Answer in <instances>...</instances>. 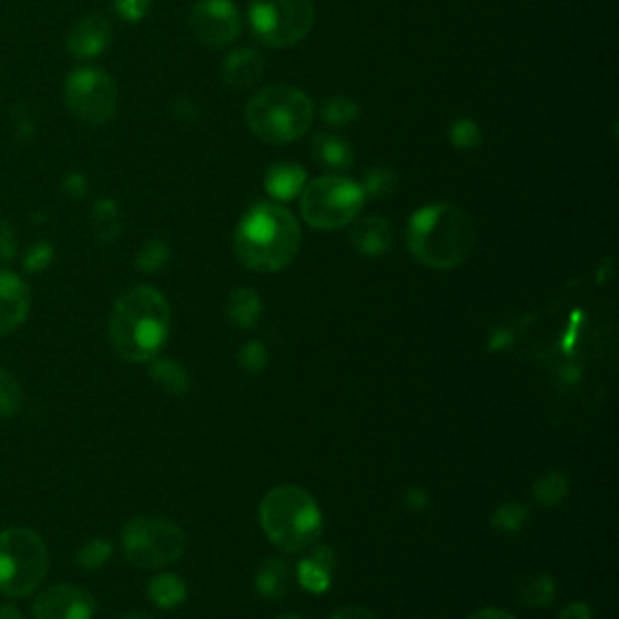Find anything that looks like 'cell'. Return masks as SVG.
Returning a JSON list of instances; mask_svg holds the SVG:
<instances>
[{
    "label": "cell",
    "mask_w": 619,
    "mask_h": 619,
    "mask_svg": "<svg viewBox=\"0 0 619 619\" xmlns=\"http://www.w3.org/2000/svg\"><path fill=\"white\" fill-rule=\"evenodd\" d=\"M32 610H35V619H93L97 603L78 585L59 583L41 591Z\"/></svg>",
    "instance_id": "12"
},
{
    "label": "cell",
    "mask_w": 619,
    "mask_h": 619,
    "mask_svg": "<svg viewBox=\"0 0 619 619\" xmlns=\"http://www.w3.org/2000/svg\"><path fill=\"white\" fill-rule=\"evenodd\" d=\"M51 259H53V250H51V245L47 242H39L32 247V250L27 252L25 257V269L27 272H44L51 264Z\"/></svg>",
    "instance_id": "36"
},
{
    "label": "cell",
    "mask_w": 619,
    "mask_h": 619,
    "mask_svg": "<svg viewBox=\"0 0 619 619\" xmlns=\"http://www.w3.org/2000/svg\"><path fill=\"white\" fill-rule=\"evenodd\" d=\"M308 184V175L296 163H276L266 170L264 189L276 201H290L300 197L302 187Z\"/></svg>",
    "instance_id": "19"
},
{
    "label": "cell",
    "mask_w": 619,
    "mask_h": 619,
    "mask_svg": "<svg viewBox=\"0 0 619 619\" xmlns=\"http://www.w3.org/2000/svg\"><path fill=\"white\" fill-rule=\"evenodd\" d=\"M223 83L233 90H247L254 83H259V78L264 75V59L262 53L254 49H238L225 56L223 61Z\"/></svg>",
    "instance_id": "17"
},
{
    "label": "cell",
    "mask_w": 619,
    "mask_h": 619,
    "mask_svg": "<svg viewBox=\"0 0 619 619\" xmlns=\"http://www.w3.org/2000/svg\"><path fill=\"white\" fill-rule=\"evenodd\" d=\"M290 581H293V571L286 561L278 557L264 559L254 573V588L266 600L286 598L290 591Z\"/></svg>",
    "instance_id": "20"
},
{
    "label": "cell",
    "mask_w": 619,
    "mask_h": 619,
    "mask_svg": "<svg viewBox=\"0 0 619 619\" xmlns=\"http://www.w3.org/2000/svg\"><path fill=\"white\" fill-rule=\"evenodd\" d=\"M148 600L160 610H172L187 600V583L177 573H157L148 583Z\"/></svg>",
    "instance_id": "23"
},
{
    "label": "cell",
    "mask_w": 619,
    "mask_h": 619,
    "mask_svg": "<svg viewBox=\"0 0 619 619\" xmlns=\"http://www.w3.org/2000/svg\"><path fill=\"white\" fill-rule=\"evenodd\" d=\"M75 559H78V564H81L87 571L99 569L111 559V545L105 543V539H93V543H87V545L81 547Z\"/></svg>",
    "instance_id": "33"
},
{
    "label": "cell",
    "mask_w": 619,
    "mask_h": 619,
    "mask_svg": "<svg viewBox=\"0 0 619 619\" xmlns=\"http://www.w3.org/2000/svg\"><path fill=\"white\" fill-rule=\"evenodd\" d=\"M121 549L129 564L139 569H165L182 559L187 535L182 527L157 515H139L121 533Z\"/></svg>",
    "instance_id": "8"
},
{
    "label": "cell",
    "mask_w": 619,
    "mask_h": 619,
    "mask_svg": "<svg viewBox=\"0 0 619 619\" xmlns=\"http://www.w3.org/2000/svg\"><path fill=\"white\" fill-rule=\"evenodd\" d=\"M0 619H22V615L17 612V607L3 605V607H0Z\"/></svg>",
    "instance_id": "42"
},
{
    "label": "cell",
    "mask_w": 619,
    "mask_h": 619,
    "mask_svg": "<svg viewBox=\"0 0 619 619\" xmlns=\"http://www.w3.org/2000/svg\"><path fill=\"white\" fill-rule=\"evenodd\" d=\"M404 501H407V505H409L412 511H421V509H426V505H429V491L412 489Z\"/></svg>",
    "instance_id": "39"
},
{
    "label": "cell",
    "mask_w": 619,
    "mask_h": 619,
    "mask_svg": "<svg viewBox=\"0 0 619 619\" xmlns=\"http://www.w3.org/2000/svg\"><path fill=\"white\" fill-rule=\"evenodd\" d=\"M314 117L312 99L293 85H269L247 103V127L259 141L286 145L306 136Z\"/></svg>",
    "instance_id": "5"
},
{
    "label": "cell",
    "mask_w": 619,
    "mask_h": 619,
    "mask_svg": "<svg viewBox=\"0 0 619 619\" xmlns=\"http://www.w3.org/2000/svg\"><path fill=\"white\" fill-rule=\"evenodd\" d=\"M330 619H378V617L370 610H366V607L352 605V607H342V610H336Z\"/></svg>",
    "instance_id": "38"
},
{
    "label": "cell",
    "mask_w": 619,
    "mask_h": 619,
    "mask_svg": "<svg viewBox=\"0 0 619 619\" xmlns=\"http://www.w3.org/2000/svg\"><path fill=\"white\" fill-rule=\"evenodd\" d=\"M366 204L361 184L340 175L312 179L300 191V213L310 228L342 230L358 218Z\"/></svg>",
    "instance_id": "7"
},
{
    "label": "cell",
    "mask_w": 619,
    "mask_h": 619,
    "mask_svg": "<svg viewBox=\"0 0 619 619\" xmlns=\"http://www.w3.org/2000/svg\"><path fill=\"white\" fill-rule=\"evenodd\" d=\"M111 41V25L99 15H87L71 29L69 51L75 59H93L99 56Z\"/></svg>",
    "instance_id": "16"
},
{
    "label": "cell",
    "mask_w": 619,
    "mask_h": 619,
    "mask_svg": "<svg viewBox=\"0 0 619 619\" xmlns=\"http://www.w3.org/2000/svg\"><path fill=\"white\" fill-rule=\"evenodd\" d=\"M49 571L47 543L29 527H8L0 533V593L25 598L39 588Z\"/></svg>",
    "instance_id": "6"
},
{
    "label": "cell",
    "mask_w": 619,
    "mask_h": 619,
    "mask_svg": "<svg viewBox=\"0 0 619 619\" xmlns=\"http://www.w3.org/2000/svg\"><path fill=\"white\" fill-rule=\"evenodd\" d=\"M559 619H593V610L591 605L585 603H569L564 610H561Z\"/></svg>",
    "instance_id": "37"
},
{
    "label": "cell",
    "mask_w": 619,
    "mask_h": 619,
    "mask_svg": "<svg viewBox=\"0 0 619 619\" xmlns=\"http://www.w3.org/2000/svg\"><path fill=\"white\" fill-rule=\"evenodd\" d=\"M259 525L281 551L300 555L320 543L324 517L310 491L296 484H281L259 503Z\"/></svg>",
    "instance_id": "4"
},
{
    "label": "cell",
    "mask_w": 619,
    "mask_h": 619,
    "mask_svg": "<svg viewBox=\"0 0 619 619\" xmlns=\"http://www.w3.org/2000/svg\"><path fill=\"white\" fill-rule=\"evenodd\" d=\"M225 312H228V320L240 330H252L257 328L259 318H262V298L252 288H238L228 296L225 302Z\"/></svg>",
    "instance_id": "21"
},
{
    "label": "cell",
    "mask_w": 619,
    "mask_h": 619,
    "mask_svg": "<svg viewBox=\"0 0 619 619\" xmlns=\"http://www.w3.org/2000/svg\"><path fill=\"white\" fill-rule=\"evenodd\" d=\"M364 194L366 199H385V197H395L400 191V175L392 170V167H373L366 177H364Z\"/></svg>",
    "instance_id": "26"
},
{
    "label": "cell",
    "mask_w": 619,
    "mask_h": 619,
    "mask_svg": "<svg viewBox=\"0 0 619 619\" xmlns=\"http://www.w3.org/2000/svg\"><path fill=\"white\" fill-rule=\"evenodd\" d=\"M189 27L201 44L223 49L240 37L242 20L233 0H197L189 13Z\"/></svg>",
    "instance_id": "11"
},
{
    "label": "cell",
    "mask_w": 619,
    "mask_h": 619,
    "mask_svg": "<svg viewBox=\"0 0 619 619\" xmlns=\"http://www.w3.org/2000/svg\"><path fill=\"white\" fill-rule=\"evenodd\" d=\"M93 228H95L97 238L103 242H111L119 238L123 221H121V211L117 206V201H111V199L99 201V204L93 209Z\"/></svg>",
    "instance_id": "24"
},
{
    "label": "cell",
    "mask_w": 619,
    "mask_h": 619,
    "mask_svg": "<svg viewBox=\"0 0 619 619\" xmlns=\"http://www.w3.org/2000/svg\"><path fill=\"white\" fill-rule=\"evenodd\" d=\"M238 364L247 373H259V370H264L269 364V352L262 342H247L240 354H238Z\"/></svg>",
    "instance_id": "34"
},
{
    "label": "cell",
    "mask_w": 619,
    "mask_h": 619,
    "mask_svg": "<svg viewBox=\"0 0 619 619\" xmlns=\"http://www.w3.org/2000/svg\"><path fill=\"white\" fill-rule=\"evenodd\" d=\"M312 155H314V163H318L322 170H330V172H346L354 167V145L344 141L342 136H336V133H318V136L312 139Z\"/></svg>",
    "instance_id": "18"
},
{
    "label": "cell",
    "mask_w": 619,
    "mask_h": 619,
    "mask_svg": "<svg viewBox=\"0 0 619 619\" xmlns=\"http://www.w3.org/2000/svg\"><path fill=\"white\" fill-rule=\"evenodd\" d=\"M66 105L90 127H103L117 111V85L99 69H78L66 81Z\"/></svg>",
    "instance_id": "10"
},
{
    "label": "cell",
    "mask_w": 619,
    "mask_h": 619,
    "mask_svg": "<svg viewBox=\"0 0 619 619\" xmlns=\"http://www.w3.org/2000/svg\"><path fill=\"white\" fill-rule=\"evenodd\" d=\"M22 404V388L20 382L0 368V419H10L15 416Z\"/></svg>",
    "instance_id": "32"
},
{
    "label": "cell",
    "mask_w": 619,
    "mask_h": 619,
    "mask_svg": "<svg viewBox=\"0 0 619 619\" xmlns=\"http://www.w3.org/2000/svg\"><path fill=\"white\" fill-rule=\"evenodd\" d=\"M276 619H302V617H298V615H281Z\"/></svg>",
    "instance_id": "44"
},
{
    "label": "cell",
    "mask_w": 619,
    "mask_h": 619,
    "mask_svg": "<svg viewBox=\"0 0 619 619\" xmlns=\"http://www.w3.org/2000/svg\"><path fill=\"white\" fill-rule=\"evenodd\" d=\"M525 521H527V509L517 501L503 503L491 513V527L499 533H517L525 525Z\"/></svg>",
    "instance_id": "29"
},
{
    "label": "cell",
    "mask_w": 619,
    "mask_h": 619,
    "mask_svg": "<svg viewBox=\"0 0 619 619\" xmlns=\"http://www.w3.org/2000/svg\"><path fill=\"white\" fill-rule=\"evenodd\" d=\"M312 0H250V25L266 47L286 49L310 35Z\"/></svg>",
    "instance_id": "9"
},
{
    "label": "cell",
    "mask_w": 619,
    "mask_h": 619,
    "mask_svg": "<svg viewBox=\"0 0 619 619\" xmlns=\"http://www.w3.org/2000/svg\"><path fill=\"white\" fill-rule=\"evenodd\" d=\"M477 242V228L465 209L455 204H429L409 221L407 245L416 262L448 272L465 264Z\"/></svg>",
    "instance_id": "2"
},
{
    "label": "cell",
    "mask_w": 619,
    "mask_h": 619,
    "mask_svg": "<svg viewBox=\"0 0 619 619\" xmlns=\"http://www.w3.org/2000/svg\"><path fill=\"white\" fill-rule=\"evenodd\" d=\"M467 619H517V617L503 612V610H497V607H487V610H477L475 615H469Z\"/></svg>",
    "instance_id": "40"
},
{
    "label": "cell",
    "mask_w": 619,
    "mask_h": 619,
    "mask_svg": "<svg viewBox=\"0 0 619 619\" xmlns=\"http://www.w3.org/2000/svg\"><path fill=\"white\" fill-rule=\"evenodd\" d=\"M115 10L127 22H141L151 13V0H115Z\"/></svg>",
    "instance_id": "35"
},
{
    "label": "cell",
    "mask_w": 619,
    "mask_h": 619,
    "mask_svg": "<svg viewBox=\"0 0 619 619\" xmlns=\"http://www.w3.org/2000/svg\"><path fill=\"white\" fill-rule=\"evenodd\" d=\"M517 598H521V603H525L527 607H535V610H539V607H549L551 603H555L557 585L549 576H545V573H539V576L523 581L521 591H517Z\"/></svg>",
    "instance_id": "25"
},
{
    "label": "cell",
    "mask_w": 619,
    "mask_h": 619,
    "mask_svg": "<svg viewBox=\"0 0 619 619\" xmlns=\"http://www.w3.org/2000/svg\"><path fill=\"white\" fill-rule=\"evenodd\" d=\"M119 619H151V617L143 615V612H127V615L119 617Z\"/></svg>",
    "instance_id": "43"
},
{
    "label": "cell",
    "mask_w": 619,
    "mask_h": 619,
    "mask_svg": "<svg viewBox=\"0 0 619 619\" xmlns=\"http://www.w3.org/2000/svg\"><path fill=\"white\" fill-rule=\"evenodd\" d=\"M448 139L450 143L455 145L457 151H472V148H479L481 145V129L475 119L463 117L450 123V131H448Z\"/></svg>",
    "instance_id": "30"
},
{
    "label": "cell",
    "mask_w": 619,
    "mask_h": 619,
    "mask_svg": "<svg viewBox=\"0 0 619 619\" xmlns=\"http://www.w3.org/2000/svg\"><path fill=\"white\" fill-rule=\"evenodd\" d=\"M69 184H73V197H83L85 194V179L81 175H71Z\"/></svg>",
    "instance_id": "41"
},
{
    "label": "cell",
    "mask_w": 619,
    "mask_h": 619,
    "mask_svg": "<svg viewBox=\"0 0 619 619\" xmlns=\"http://www.w3.org/2000/svg\"><path fill=\"white\" fill-rule=\"evenodd\" d=\"M148 373L157 385H160L165 392H170V395H187L191 388V380L184 366L172 361V358L155 356L148 364Z\"/></svg>",
    "instance_id": "22"
},
{
    "label": "cell",
    "mask_w": 619,
    "mask_h": 619,
    "mask_svg": "<svg viewBox=\"0 0 619 619\" xmlns=\"http://www.w3.org/2000/svg\"><path fill=\"white\" fill-rule=\"evenodd\" d=\"M300 240V225L288 209L257 204L240 221L233 247L242 266L259 274H276L296 259Z\"/></svg>",
    "instance_id": "3"
},
{
    "label": "cell",
    "mask_w": 619,
    "mask_h": 619,
    "mask_svg": "<svg viewBox=\"0 0 619 619\" xmlns=\"http://www.w3.org/2000/svg\"><path fill=\"white\" fill-rule=\"evenodd\" d=\"M32 308L29 286L17 274L0 269V336L15 332Z\"/></svg>",
    "instance_id": "13"
},
{
    "label": "cell",
    "mask_w": 619,
    "mask_h": 619,
    "mask_svg": "<svg viewBox=\"0 0 619 619\" xmlns=\"http://www.w3.org/2000/svg\"><path fill=\"white\" fill-rule=\"evenodd\" d=\"M167 262H170V247L165 240H148L136 254V266L143 274L160 272Z\"/></svg>",
    "instance_id": "31"
},
{
    "label": "cell",
    "mask_w": 619,
    "mask_h": 619,
    "mask_svg": "<svg viewBox=\"0 0 619 619\" xmlns=\"http://www.w3.org/2000/svg\"><path fill=\"white\" fill-rule=\"evenodd\" d=\"M172 332V308L160 290L136 286L115 302L109 318V340L129 364H151Z\"/></svg>",
    "instance_id": "1"
},
{
    "label": "cell",
    "mask_w": 619,
    "mask_h": 619,
    "mask_svg": "<svg viewBox=\"0 0 619 619\" xmlns=\"http://www.w3.org/2000/svg\"><path fill=\"white\" fill-rule=\"evenodd\" d=\"M308 551H310V555L302 559L298 569H296V579L308 593L322 595V593L330 591V585L334 581L336 555H334V549L320 547V545L310 547Z\"/></svg>",
    "instance_id": "15"
},
{
    "label": "cell",
    "mask_w": 619,
    "mask_h": 619,
    "mask_svg": "<svg viewBox=\"0 0 619 619\" xmlns=\"http://www.w3.org/2000/svg\"><path fill=\"white\" fill-rule=\"evenodd\" d=\"M569 493V479L561 472H547L539 477L533 487V499L543 505H557L567 499Z\"/></svg>",
    "instance_id": "27"
},
{
    "label": "cell",
    "mask_w": 619,
    "mask_h": 619,
    "mask_svg": "<svg viewBox=\"0 0 619 619\" xmlns=\"http://www.w3.org/2000/svg\"><path fill=\"white\" fill-rule=\"evenodd\" d=\"M322 119L332 123V127H348V123H354L361 115V109L354 103V99L348 97H330L328 103L322 105Z\"/></svg>",
    "instance_id": "28"
},
{
    "label": "cell",
    "mask_w": 619,
    "mask_h": 619,
    "mask_svg": "<svg viewBox=\"0 0 619 619\" xmlns=\"http://www.w3.org/2000/svg\"><path fill=\"white\" fill-rule=\"evenodd\" d=\"M354 250L364 257H382L395 245V228L382 216H366L358 218L348 233Z\"/></svg>",
    "instance_id": "14"
}]
</instances>
